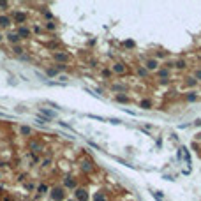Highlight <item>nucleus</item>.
Returning <instances> with one entry per match:
<instances>
[{
	"label": "nucleus",
	"mask_w": 201,
	"mask_h": 201,
	"mask_svg": "<svg viewBox=\"0 0 201 201\" xmlns=\"http://www.w3.org/2000/svg\"><path fill=\"white\" fill-rule=\"evenodd\" d=\"M64 196H65V192H64V189H60V187L53 189V192H51V198H53L55 201H62Z\"/></svg>",
	"instance_id": "f257e3e1"
},
{
	"label": "nucleus",
	"mask_w": 201,
	"mask_h": 201,
	"mask_svg": "<svg viewBox=\"0 0 201 201\" xmlns=\"http://www.w3.org/2000/svg\"><path fill=\"white\" fill-rule=\"evenodd\" d=\"M41 115H44L46 118H55L57 117V113L55 111H50V109H44V108H41Z\"/></svg>",
	"instance_id": "f03ea898"
},
{
	"label": "nucleus",
	"mask_w": 201,
	"mask_h": 201,
	"mask_svg": "<svg viewBox=\"0 0 201 201\" xmlns=\"http://www.w3.org/2000/svg\"><path fill=\"white\" fill-rule=\"evenodd\" d=\"M9 25H11V18H9V16H0V27L6 28V27H9Z\"/></svg>",
	"instance_id": "7ed1b4c3"
},
{
	"label": "nucleus",
	"mask_w": 201,
	"mask_h": 201,
	"mask_svg": "<svg viewBox=\"0 0 201 201\" xmlns=\"http://www.w3.org/2000/svg\"><path fill=\"white\" fill-rule=\"evenodd\" d=\"M81 169H83V171H86V173H90V171L94 169V166H92V162H90V161H83Z\"/></svg>",
	"instance_id": "20e7f679"
},
{
	"label": "nucleus",
	"mask_w": 201,
	"mask_h": 201,
	"mask_svg": "<svg viewBox=\"0 0 201 201\" xmlns=\"http://www.w3.org/2000/svg\"><path fill=\"white\" fill-rule=\"evenodd\" d=\"M76 198H78V201H86V199H88V194H86L85 191H76Z\"/></svg>",
	"instance_id": "39448f33"
},
{
	"label": "nucleus",
	"mask_w": 201,
	"mask_h": 201,
	"mask_svg": "<svg viewBox=\"0 0 201 201\" xmlns=\"http://www.w3.org/2000/svg\"><path fill=\"white\" fill-rule=\"evenodd\" d=\"M157 65H159V62L152 58V60H148V62H146V65H145V67H146V71H148V69H157Z\"/></svg>",
	"instance_id": "423d86ee"
},
{
	"label": "nucleus",
	"mask_w": 201,
	"mask_h": 201,
	"mask_svg": "<svg viewBox=\"0 0 201 201\" xmlns=\"http://www.w3.org/2000/svg\"><path fill=\"white\" fill-rule=\"evenodd\" d=\"M28 28H25V27H19L18 28V37H21V35H23V37H28Z\"/></svg>",
	"instance_id": "0eeeda50"
},
{
	"label": "nucleus",
	"mask_w": 201,
	"mask_h": 201,
	"mask_svg": "<svg viewBox=\"0 0 201 201\" xmlns=\"http://www.w3.org/2000/svg\"><path fill=\"white\" fill-rule=\"evenodd\" d=\"M19 132L23 134V136H30V134H32V129H30V127H27V125H23V127L19 129Z\"/></svg>",
	"instance_id": "6e6552de"
},
{
	"label": "nucleus",
	"mask_w": 201,
	"mask_h": 201,
	"mask_svg": "<svg viewBox=\"0 0 201 201\" xmlns=\"http://www.w3.org/2000/svg\"><path fill=\"white\" fill-rule=\"evenodd\" d=\"M113 71H115V73H124V71H125V67H124V64L118 62V64L113 65Z\"/></svg>",
	"instance_id": "1a4fd4ad"
},
{
	"label": "nucleus",
	"mask_w": 201,
	"mask_h": 201,
	"mask_svg": "<svg viewBox=\"0 0 201 201\" xmlns=\"http://www.w3.org/2000/svg\"><path fill=\"white\" fill-rule=\"evenodd\" d=\"M55 60H57V62H65V60H67V55H65V53H55Z\"/></svg>",
	"instance_id": "9d476101"
},
{
	"label": "nucleus",
	"mask_w": 201,
	"mask_h": 201,
	"mask_svg": "<svg viewBox=\"0 0 201 201\" xmlns=\"http://www.w3.org/2000/svg\"><path fill=\"white\" fill-rule=\"evenodd\" d=\"M140 106H141L143 109H150V108H152V102H150L148 99H143V101L140 102Z\"/></svg>",
	"instance_id": "9b49d317"
},
{
	"label": "nucleus",
	"mask_w": 201,
	"mask_h": 201,
	"mask_svg": "<svg viewBox=\"0 0 201 201\" xmlns=\"http://www.w3.org/2000/svg\"><path fill=\"white\" fill-rule=\"evenodd\" d=\"M74 185H76V182L73 180L71 176H67V180H65V187H74Z\"/></svg>",
	"instance_id": "f8f14e48"
},
{
	"label": "nucleus",
	"mask_w": 201,
	"mask_h": 201,
	"mask_svg": "<svg viewBox=\"0 0 201 201\" xmlns=\"http://www.w3.org/2000/svg\"><path fill=\"white\" fill-rule=\"evenodd\" d=\"M152 196H153V198H155V201H162V199H164V196H162V194H161V192H155V191H153V192H152Z\"/></svg>",
	"instance_id": "ddd939ff"
},
{
	"label": "nucleus",
	"mask_w": 201,
	"mask_h": 201,
	"mask_svg": "<svg viewBox=\"0 0 201 201\" xmlns=\"http://www.w3.org/2000/svg\"><path fill=\"white\" fill-rule=\"evenodd\" d=\"M14 19H16V21H25V14H21V12H14Z\"/></svg>",
	"instance_id": "4468645a"
},
{
	"label": "nucleus",
	"mask_w": 201,
	"mask_h": 201,
	"mask_svg": "<svg viewBox=\"0 0 201 201\" xmlns=\"http://www.w3.org/2000/svg\"><path fill=\"white\" fill-rule=\"evenodd\" d=\"M124 46L131 50V48H134V46H136V44H134V41H131V39H129V41H125V42H124Z\"/></svg>",
	"instance_id": "2eb2a0df"
},
{
	"label": "nucleus",
	"mask_w": 201,
	"mask_h": 201,
	"mask_svg": "<svg viewBox=\"0 0 201 201\" xmlns=\"http://www.w3.org/2000/svg\"><path fill=\"white\" fill-rule=\"evenodd\" d=\"M117 101H118V102H129L131 99H129V97H125V95H117Z\"/></svg>",
	"instance_id": "dca6fc26"
},
{
	"label": "nucleus",
	"mask_w": 201,
	"mask_h": 201,
	"mask_svg": "<svg viewBox=\"0 0 201 201\" xmlns=\"http://www.w3.org/2000/svg\"><path fill=\"white\" fill-rule=\"evenodd\" d=\"M90 118H94V120H99V122H108L106 118H102V117H99V115H88Z\"/></svg>",
	"instance_id": "f3484780"
},
{
	"label": "nucleus",
	"mask_w": 201,
	"mask_h": 201,
	"mask_svg": "<svg viewBox=\"0 0 201 201\" xmlns=\"http://www.w3.org/2000/svg\"><path fill=\"white\" fill-rule=\"evenodd\" d=\"M9 41H11V42H18V41H19L18 34H11V35H9Z\"/></svg>",
	"instance_id": "a211bd4d"
},
{
	"label": "nucleus",
	"mask_w": 201,
	"mask_h": 201,
	"mask_svg": "<svg viewBox=\"0 0 201 201\" xmlns=\"http://www.w3.org/2000/svg\"><path fill=\"white\" fill-rule=\"evenodd\" d=\"M94 199H95V201H106V198H104V196H102L101 192H97V194L94 196Z\"/></svg>",
	"instance_id": "6ab92c4d"
},
{
	"label": "nucleus",
	"mask_w": 201,
	"mask_h": 201,
	"mask_svg": "<svg viewBox=\"0 0 201 201\" xmlns=\"http://www.w3.org/2000/svg\"><path fill=\"white\" fill-rule=\"evenodd\" d=\"M198 99V95L194 94V92H191V94H187V101H196Z\"/></svg>",
	"instance_id": "aec40b11"
},
{
	"label": "nucleus",
	"mask_w": 201,
	"mask_h": 201,
	"mask_svg": "<svg viewBox=\"0 0 201 201\" xmlns=\"http://www.w3.org/2000/svg\"><path fill=\"white\" fill-rule=\"evenodd\" d=\"M176 67H178V69H185V62H184V60H178V62H176Z\"/></svg>",
	"instance_id": "412c9836"
},
{
	"label": "nucleus",
	"mask_w": 201,
	"mask_h": 201,
	"mask_svg": "<svg viewBox=\"0 0 201 201\" xmlns=\"http://www.w3.org/2000/svg\"><path fill=\"white\" fill-rule=\"evenodd\" d=\"M140 76H146V67H140Z\"/></svg>",
	"instance_id": "4be33fe9"
},
{
	"label": "nucleus",
	"mask_w": 201,
	"mask_h": 201,
	"mask_svg": "<svg viewBox=\"0 0 201 201\" xmlns=\"http://www.w3.org/2000/svg\"><path fill=\"white\" fill-rule=\"evenodd\" d=\"M58 73V69H48V76H55Z\"/></svg>",
	"instance_id": "5701e85b"
},
{
	"label": "nucleus",
	"mask_w": 201,
	"mask_h": 201,
	"mask_svg": "<svg viewBox=\"0 0 201 201\" xmlns=\"http://www.w3.org/2000/svg\"><path fill=\"white\" fill-rule=\"evenodd\" d=\"M159 74H161V78H162V76H164V78H166V76H168V74H169V71H168V69H162V71H161V73H159Z\"/></svg>",
	"instance_id": "b1692460"
},
{
	"label": "nucleus",
	"mask_w": 201,
	"mask_h": 201,
	"mask_svg": "<svg viewBox=\"0 0 201 201\" xmlns=\"http://www.w3.org/2000/svg\"><path fill=\"white\" fill-rule=\"evenodd\" d=\"M14 53H18V55H19V53H23V48H19V46H14Z\"/></svg>",
	"instance_id": "393cba45"
},
{
	"label": "nucleus",
	"mask_w": 201,
	"mask_h": 201,
	"mask_svg": "<svg viewBox=\"0 0 201 201\" xmlns=\"http://www.w3.org/2000/svg\"><path fill=\"white\" fill-rule=\"evenodd\" d=\"M46 28H48V30H55V25H53V23H46Z\"/></svg>",
	"instance_id": "a878e982"
},
{
	"label": "nucleus",
	"mask_w": 201,
	"mask_h": 201,
	"mask_svg": "<svg viewBox=\"0 0 201 201\" xmlns=\"http://www.w3.org/2000/svg\"><path fill=\"white\" fill-rule=\"evenodd\" d=\"M39 191H41V192H46V191H48V187H46V185H41V187H39Z\"/></svg>",
	"instance_id": "bb28decb"
},
{
	"label": "nucleus",
	"mask_w": 201,
	"mask_h": 201,
	"mask_svg": "<svg viewBox=\"0 0 201 201\" xmlns=\"http://www.w3.org/2000/svg\"><path fill=\"white\" fill-rule=\"evenodd\" d=\"M196 78H198V79L201 81V69H199V71H196Z\"/></svg>",
	"instance_id": "cd10ccee"
},
{
	"label": "nucleus",
	"mask_w": 201,
	"mask_h": 201,
	"mask_svg": "<svg viewBox=\"0 0 201 201\" xmlns=\"http://www.w3.org/2000/svg\"><path fill=\"white\" fill-rule=\"evenodd\" d=\"M0 41H2V35H0Z\"/></svg>",
	"instance_id": "c85d7f7f"
}]
</instances>
